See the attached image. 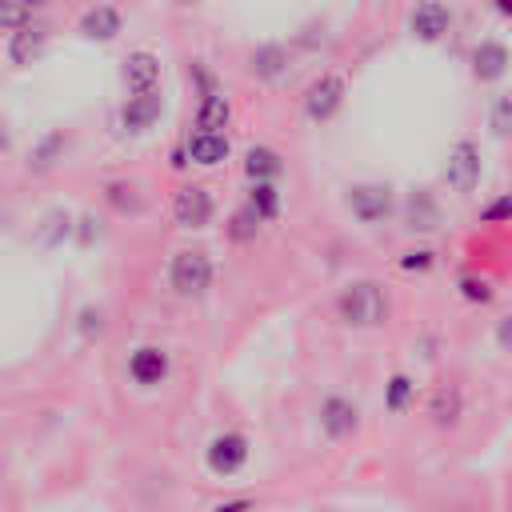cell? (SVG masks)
Wrapping results in <instances>:
<instances>
[{"label":"cell","instance_id":"6da1fadb","mask_svg":"<svg viewBox=\"0 0 512 512\" xmlns=\"http://www.w3.org/2000/svg\"><path fill=\"white\" fill-rule=\"evenodd\" d=\"M336 312H340V320L352 324V328H376V324H384V316H388V296H384V288H380L376 280H356V284H348V288L340 292Z\"/></svg>","mask_w":512,"mask_h":512},{"label":"cell","instance_id":"7a4b0ae2","mask_svg":"<svg viewBox=\"0 0 512 512\" xmlns=\"http://www.w3.org/2000/svg\"><path fill=\"white\" fill-rule=\"evenodd\" d=\"M168 284L180 296H200L212 284V260H208V252H200V248L176 252L172 256V268H168Z\"/></svg>","mask_w":512,"mask_h":512},{"label":"cell","instance_id":"3957f363","mask_svg":"<svg viewBox=\"0 0 512 512\" xmlns=\"http://www.w3.org/2000/svg\"><path fill=\"white\" fill-rule=\"evenodd\" d=\"M480 148L472 140H456L448 148V164H444V180L452 192H472L480 184Z\"/></svg>","mask_w":512,"mask_h":512},{"label":"cell","instance_id":"277c9868","mask_svg":"<svg viewBox=\"0 0 512 512\" xmlns=\"http://www.w3.org/2000/svg\"><path fill=\"white\" fill-rule=\"evenodd\" d=\"M212 216H216V200H212V192H208L204 184H188V188L176 192V200H172V220H176L180 228H208Z\"/></svg>","mask_w":512,"mask_h":512},{"label":"cell","instance_id":"5b68a950","mask_svg":"<svg viewBox=\"0 0 512 512\" xmlns=\"http://www.w3.org/2000/svg\"><path fill=\"white\" fill-rule=\"evenodd\" d=\"M340 104H344V80H340L336 72H324V76L312 80L308 92H304V116L316 120V124L332 120V116L340 112Z\"/></svg>","mask_w":512,"mask_h":512},{"label":"cell","instance_id":"8992f818","mask_svg":"<svg viewBox=\"0 0 512 512\" xmlns=\"http://www.w3.org/2000/svg\"><path fill=\"white\" fill-rule=\"evenodd\" d=\"M348 208L360 224H380L392 212V188L388 184H352L348 188Z\"/></svg>","mask_w":512,"mask_h":512},{"label":"cell","instance_id":"52a82bcc","mask_svg":"<svg viewBox=\"0 0 512 512\" xmlns=\"http://www.w3.org/2000/svg\"><path fill=\"white\" fill-rule=\"evenodd\" d=\"M248 460V440L240 432H220L212 444H208V468L216 476H236Z\"/></svg>","mask_w":512,"mask_h":512},{"label":"cell","instance_id":"ba28073f","mask_svg":"<svg viewBox=\"0 0 512 512\" xmlns=\"http://www.w3.org/2000/svg\"><path fill=\"white\" fill-rule=\"evenodd\" d=\"M124 88L132 96H152L160 88V60L152 52H144V48L128 52V60H124Z\"/></svg>","mask_w":512,"mask_h":512},{"label":"cell","instance_id":"9c48e42d","mask_svg":"<svg viewBox=\"0 0 512 512\" xmlns=\"http://www.w3.org/2000/svg\"><path fill=\"white\" fill-rule=\"evenodd\" d=\"M128 376H132V384H140V388H156V384L168 376V352L156 348V344L136 348V352L128 356Z\"/></svg>","mask_w":512,"mask_h":512},{"label":"cell","instance_id":"30bf717a","mask_svg":"<svg viewBox=\"0 0 512 512\" xmlns=\"http://www.w3.org/2000/svg\"><path fill=\"white\" fill-rule=\"evenodd\" d=\"M448 24H452V12L444 8V4H416L412 8V16H408V28H412V36L416 40H424V44H432V40H440L444 32H448Z\"/></svg>","mask_w":512,"mask_h":512},{"label":"cell","instance_id":"8fae6325","mask_svg":"<svg viewBox=\"0 0 512 512\" xmlns=\"http://www.w3.org/2000/svg\"><path fill=\"white\" fill-rule=\"evenodd\" d=\"M228 136L220 132H192L188 140H184V156L192 160V164H200V168H216L220 160H228Z\"/></svg>","mask_w":512,"mask_h":512},{"label":"cell","instance_id":"7c38bea8","mask_svg":"<svg viewBox=\"0 0 512 512\" xmlns=\"http://www.w3.org/2000/svg\"><path fill=\"white\" fill-rule=\"evenodd\" d=\"M356 420H360V412H356L352 400H344V396H324V404H320V428H324L332 440L356 432Z\"/></svg>","mask_w":512,"mask_h":512},{"label":"cell","instance_id":"4fadbf2b","mask_svg":"<svg viewBox=\"0 0 512 512\" xmlns=\"http://www.w3.org/2000/svg\"><path fill=\"white\" fill-rule=\"evenodd\" d=\"M160 112H164V96L160 92H152V96H128L124 108H120V124L128 132H144V128H152L160 120Z\"/></svg>","mask_w":512,"mask_h":512},{"label":"cell","instance_id":"5bb4252c","mask_svg":"<svg viewBox=\"0 0 512 512\" xmlns=\"http://www.w3.org/2000/svg\"><path fill=\"white\" fill-rule=\"evenodd\" d=\"M508 64H512V56L500 40H480L472 52V76L476 80H500L508 72Z\"/></svg>","mask_w":512,"mask_h":512},{"label":"cell","instance_id":"9a60e30c","mask_svg":"<svg viewBox=\"0 0 512 512\" xmlns=\"http://www.w3.org/2000/svg\"><path fill=\"white\" fill-rule=\"evenodd\" d=\"M44 44H48V28H44V24H28V28L12 32L8 56H12V64H32V60L44 52Z\"/></svg>","mask_w":512,"mask_h":512},{"label":"cell","instance_id":"2e32d148","mask_svg":"<svg viewBox=\"0 0 512 512\" xmlns=\"http://www.w3.org/2000/svg\"><path fill=\"white\" fill-rule=\"evenodd\" d=\"M80 32H84L88 40H112V36L120 32V12H116L112 4H96V8H88V12L80 16Z\"/></svg>","mask_w":512,"mask_h":512},{"label":"cell","instance_id":"e0dca14e","mask_svg":"<svg viewBox=\"0 0 512 512\" xmlns=\"http://www.w3.org/2000/svg\"><path fill=\"white\" fill-rule=\"evenodd\" d=\"M248 68H252V76H260V80H276V76L288 72V52H284L280 44H260V48H252Z\"/></svg>","mask_w":512,"mask_h":512},{"label":"cell","instance_id":"ac0fdd59","mask_svg":"<svg viewBox=\"0 0 512 512\" xmlns=\"http://www.w3.org/2000/svg\"><path fill=\"white\" fill-rule=\"evenodd\" d=\"M244 172H248V180L252 184H272L280 172H284V164H280V152H272V148H248V156H244Z\"/></svg>","mask_w":512,"mask_h":512},{"label":"cell","instance_id":"d6986e66","mask_svg":"<svg viewBox=\"0 0 512 512\" xmlns=\"http://www.w3.org/2000/svg\"><path fill=\"white\" fill-rule=\"evenodd\" d=\"M404 220H408V228H416V232H432V228L440 224V204L432 200V192L416 188V192L408 196V212H404Z\"/></svg>","mask_w":512,"mask_h":512},{"label":"cell","instance_id":"ffe728a7","mask_svg":"<svg viewBox=\"0 0 512 512\" xmlns=\"http://www.w3.org/2000/svg\"><path fill=\"white\" fill-rule=\"evenodd\" d=\"M228 120H232L228 100L216 96V92H204V100L196 108V132H216L220 136V128H228Z\"/></svg>","mask_w":512,"mask_h":512},{"label":"cell","instance_id":"44dd1931","mask_svg":"<svg viewBox=\"0 0 512 512\" xmlns=\"http://www.w3.org/2000/svg\"><path fill=\"white\" fill-rule=\"evenodd\" d=\"M248 208H252L260 220H276V216H280V188H276V184H252Z\"/></svg>","mask_w":512,"mask_h":512},{"label":"cell","instance_id":"7402d4cb","mask_svg":"<svg viewBox=\"0 0 512 512\" xmlns=\"http://www.w3.org/2000/svg\"><path fill=\"white\" fill-rule=\"evenodd\" d=\"M456 412H460V392H456V388H436V396H432V404H428V416H432L436 424H452Z\"/></svg>","mask_w":512,"mask_h":512},{"label":"cell","instance_id":"603a6c76","mask_svg":"<svg viewBox=\"0 0 512 512\" xmlns=\"http://www.w3.org/2000/svg\"><path fill=\"white\" fill-rule=\"evenodd\" d=\"M412 396H416V384H412L408 376H392L388 388H384V408H388V412H404Z\"/></svg>","mask_w":512,"mask_h":512},{"label":"cell","instance_id":"cb8c5ba5","mask_svg":"<svg viewBox=\"0 0 512 512\" xmlns=\"http://www.w3.org/2000/svg\"><path fill=\"white\" fill-rule=\"evenodd\" d=\"M488 128H492L496 136H512V96H496V100H492Z\"/></svg>","mask_w":512,"mask_h":512},{"label":"cell","instance_id":"d4e9b609","mask_svg":"<svg viewBox=\"0 0 512 512\" xmlns=\"http://www.w3.org/2000/svg\"><path fill=\"white\" fill-rule=\"evenodd\" d=\"M256 228H260V216L244 204V208L232 216V228H228V232H232V240H252V236H256Z\"/></svg>","mask_w":512,"mask_h":512},{"label":"cell","instance_id":"484cf974","mask_svg":"<svg viewBox=\"0 0 512 512\" xmlns=\"http://www.w3.org/2000/svg\"><path fill=\"white\" fill-rule=\"evenodd\" d=\"M28 24H32V8H28V4H0V28L20 32V28H28Z\"/></svg>","mask_w":512,"mask_h":512},{"label":"cell","instance_id":"4316f807","mask_svg":"<svg viewBox=\"0 0 512 512\" xmlns=\"http://www.w3.org/2000/svg\"><path fill=\"white\" fill-rule=\"evenodd\" d=\"M60 144H64V136H60V132H52V136H44V140H40V148H36V156H32V164H36V168H48Z\"/></svg>","mask_w":512,"mask_h":512},{"label":"cell","instance_id":"83f0119b","mask_svg":"<svg viewBox=\"0 0 512 512\" xmlns=\"http://www.w3.org/2000/svg\"><path fill=\"white\" fill-rule=\"evenodd\" d=\"M480 220H484V224H496V220H512V196H500V200H492V204L480 212Z\"/></svg>","mask_w":512,"mask_h":512},{"label":"cell","instance_id":"f1b7e54d","mask_svg":"<svg viewBox=\"0 0 512 512\" xmlns=\"http://www.w3.org/2000/svg\"><path fill=\"white\" fill-rule=\"evenodd\" d=\"M460 292H464L468 300H480V304H484V300H492L488 280H476V276H464V280H460Z\"/></svg>","mask_w":512,"mask_h":512},{"label":"cell","instance_id":"f546056e","mask_svg":"<svg viewBox=\"0 0 512 512\" xmlns=\"http://www.w3.org/2000/svg\"><path fill=\"white\" fill-rule=\"evenodd\" d=\"M100 328H104V316H100V308H80V336H100Z\"/></svg>","mask_w":512,"mask_h":512},{"label":"cell","instance_id":"4dcf8cb0","mask_svg":"<svg viewBox=\"0 0 512 512\" xmlns=\"http://www.w3.org/2000/svg\"><path fill=\"white\" fill-rule=\"evenodd\" d=\"M400 268H404V272H424V268H432V252H428V248L404 252V256H400Z\"/></svg>","mask_w":512,"mask_h":512},{"label":"cell","instance_id":"1f68e13d","mask_svg":"<svg viewBox=\"0 0 512 512\" xmlns=\"http://www.w3.org/2000/svg\"><path fill=\"white\" fill-rule=\"evenodd\" d=\"M496 344H500L504 352H512V316H504V320L496 324Z\"/></svg>","mask_w":512,"mask_h":512},{"label":"cell","instance_id":"d6a6232c","mask_svg":"<svg viewBox=\"0 0 512 512\" xmlns=\"http://www.w3.org/2000/svg\"><path fill=\"white\" fill-rule=\"evenodd\" d=\"M248 508V500H232V504H220L216 512H244Z\"/></svg>","mask_w":512,"mask_h":512}]
</instances>
